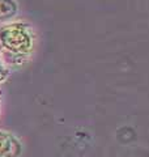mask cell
I'll use <instances>...</instances> for the list:
<instances>
[{"mask_svg": "<svg viewBox=\"0 0 149 157\" xmlns=\"http://www.w3.org/2000/svg\"><path fill=\"white\" fill-rule=\"evenodd\" d=\"M17 12V6L13 0H0V20L12 17Z\"/></svg>", "mask_w": 149, "mask_h": 157, "instance_id": "3957f363", "label": "cell"}, {"mask_svg": "<svg viewBox=\"0 0 149 157\" xmlns=\"http://www.w3.org/2000/svg\"><path fill=\"white\" fill-rule=\"evenodd\" d=\"M0 43L12 54H25L32 50L33 34L24 24H12L0 29Z\"/></svg>", "mask_w": 149, "mask_h": 157, "instance_id": "6da1fadb", "label": "cell"}, {"mask_svg": "<svg viewBox=\"0 0 149 157\" xmlns=\"http://www.w3.org/2000/svg\"><path fill=\"white\" fill-rule=\"evenodd\" d=\"M22 143L9 131L0 130V157H20L22 155Z\"/></svg>", "mask_w": 149, "mask_h": 157, "instance_id": "7a4b0ae2", "label": "cell"}, {"mask_svg": "<svg viewBox=\"0 0 149 157\" xmlns=\"http://www.w3.org/2000/svg\"><path fill=\"white\" fill-rule=\"evenodd\" d=\"M7 76H8V68L4 66V63L0 62V82H3L6 80Z\"/></svg>", "mask_w": 149, "mask_h": 157, "instance_id": "277c9868", "label": "cell"}]
</instances>
